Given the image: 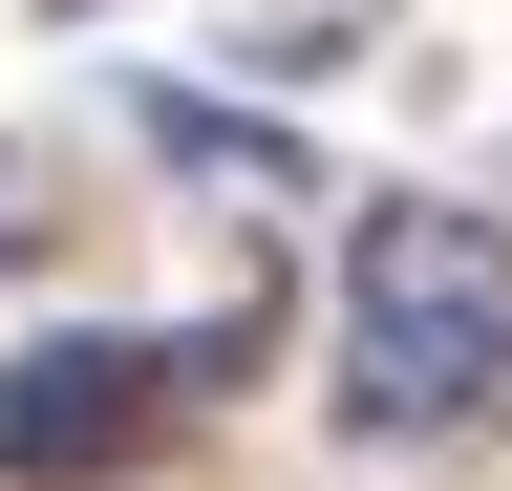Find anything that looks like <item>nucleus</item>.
<instances>
[{"instance_id":"f257e3e1","label":"nucleus","mask_w":512,"mask_h":491,"mask_svg":"<svg viewBox=\"0 0 512 491\" xmlns=\"http://www.w3.org/2000/svg\"><path fill=\"white\" fill-rule=\"evenodd\" d=\"M342 427H384V449L512 427V214H470V193L342 214Z\"/></svg>"},{"instance_id":"f03ea898","label":"nucleus","mask_w":512,"mask_h":491,"mask_svg":"<svg viewBox=\"0 0 512 491\" xmlns=\"http://www.w3.org/2000/svg\"><path fill=\"white\" fill-rule=\"evenodd\" d=\"M192 406H214L192 342H128V321L22 342V363H0V491H107V470H150Z\"/></svg>"},{"instance_id":"7ed1b4c3","label":"nucleus","mask_w":512,"mask_h":491,"mask_svg":"<svg viewBox=\"0 0 512 491\" xmlns=\"http://www.w3.org/2000/svg\"><path fill=\"white\" fill-rule=\"evenodd\" d=\"M22 235H43V214H22V150H0V257H22Z\"/></svg>"}]
</instances>
